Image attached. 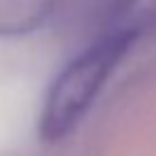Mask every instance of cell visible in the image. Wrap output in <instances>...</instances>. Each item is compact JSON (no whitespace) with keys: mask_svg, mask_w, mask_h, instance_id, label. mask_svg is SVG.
<instances>
[{"mask_svg":"<svg viewBox=\"0 0 156 156\" xmlns=\"http://www.w3.org/2000/svg\"><path fill=\"white\" fill-rule=\"evenodd\" d=\"M55 0H0V37L34 32L48 23Z\"/></svg>","mask_w":156,"mask_h":156,"instance_id":"3957f363","label":"cell"},{"mask_svg":"<svg viewBox=\"0 0 156 156\" xmlns=\"http://www.w3.org/2000/svg\"><path fill=\"white\" fill-rule=\"evenodd\" d=\"M48 25L78 48L101 39L136 44L156 34V0H55Z\"/></svg>","mask_w":156,"mask_h":156,"instance_id":"7a4b0ae2","label":"cell"},{"mask_svg":"<svg viewBox=\"0 0 156 156\" xmlns=\"http://www.w3.org/2000/svg\"><path fill=\"white\" fill-rule=\"evenodd\" d=\"M131 48L133 44L126 39H101L78 48L46 90L39 112V138L53 145L71 136Z\"/></svg>","mask_w":156,"mask_h":156,"instance_id":"6da1fadb","label":"cell"}]
</instances>
